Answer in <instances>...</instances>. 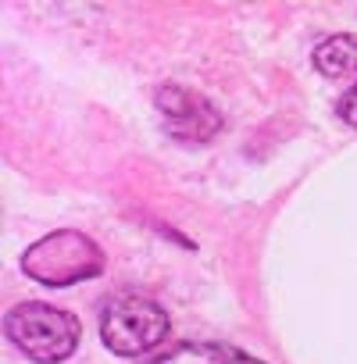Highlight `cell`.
I'll return each instance as SVG.
<instances>
[{"label":"cell","instance_id":"2","mask_svg":"<svg viewBox=\"0 0 357 364\" xmlns=\"http://www.w3.org/2000/svg\"><path fill=\"white\" fill-rule=\"evenodd\" d=\"M22 272L50 289H65L86 279H97L104 272V250L75 229H61L50 232L43 240H36L26 254H22Z\"/></svg>","mask_w":357,"mask_h":364},{"label":"cell","instance_id":"3","mask_svg":"<svg viewBox=\"0 0 357 364\" xmlns=\"http://www.w3.org/2000/svg\"><path fill=\"white\" fill-rule=\"evenodd\" d=\"M168 314L157 300L139 293H122L100 311V339L118 357H143L168 339Z\"/></svg>","mask_w":357,"mask_h":364},{"label":"cell","instance_id":"4","mask_svg":"<svg viewBox=\"0 0 357 364\" xmlns=\"http://www.w3.org/2000/svg\"><path fill=\"white\" fill-rule=\"evenodd\" d=\"M154 104L161 111L168 136L178 143H211L222 132V111L197 90L168 82L154 93Z\"/></svg>","mask_w":357,"mask_h":364},{"label":"cell","instance_id":"6","mask_svg":"<svg viewBox=\"0 0 357 364\" xmlns=\"http://www.w3.org/2000/svg\"><path fill=\"white\" fill-rule=\"evenodd\" d=\"M336 114L350 125V129H357V79L343 90V97L336 100Z\"/></svg>","mask_w":357,"mask_h":364},{"label":"cell","instance_id":"5","mask_svg":"<svg viewBox=\"0 0 357 364\" xmlns=\"http://www.w3.org/2000/svg\"><path fill=\"white\" fill-rule=\"evenodd\" d=\"M150 364H265L257 357H250L240 346L229 343H211V339H190L178 343L171 350H164L161 357H154Z\"/></svg>","mask_w":357,"mask_h":364},{"label":"cell","instance_id":"1","mask_svg":"<svg viewBox=\"0 0 357 364\" xmlns=\"http://www.w3.org/2000/svg\"><path fill=\"white\" fill-rule=\"evenodd\" d=\"M4 332H8V339L29 360H36V364H61V360H68L75 353L82 325H79L75 314H68L61 307L29 300V304H18V307L8 311Z\"/></svg>","mask_w":357,"mask_h":364}]
</instances>
